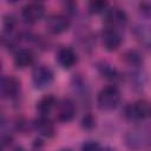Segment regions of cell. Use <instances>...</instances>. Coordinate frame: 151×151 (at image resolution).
Masks as SVG:
<instances>
[{"instance_id":"5bb4252c","label":"cell","mask_w":151,"mask_h":151,"mask_svg":"<svg viewBox=\"0 0 151 151\" xmlns=\"http://www.w3.org/2000/svg\"><path fill=\"white\" fill-rule=\"evenodd\" d=\"M133 34L143 46L151 50V27L146 25H138L133 28Z\"/></svg>"},{"instance_id":"30bf717a","label":"cell","mask_w":151,"mask_h":151,"mask_svg":"<svg viewBox=\"0 0 151 151\" xmlns=\"http://www.w3.org/2000/svg\"><path fill=\"white\" fill-rule=\"evenodd\" d=\"M101 42L105 50L116 51L122 45V37L116 28L106 27L101 32Z\"/></svg>"},{"instance_id":"5b68a950","label":"cell","mask_w":151,"mask_h":151,"mask_svg":"<svg viewBox=\"0 0 151 151\" xmlns=\"http://www.w3.org/2000/svg\"><path fill=\"white\" fill-rule=\"evenodd\" d=\"M45 14V6L41 2L26 4L21 9V17L28 24H35L42 19Z\"/></svg>"},{"instance_id":"9a60e30c","label":"cell","mask_w":151,"mask_h":151,"mask_svg":"<svg viewBox=\"0 0 151 151\" xmlns=\"http://www.w3.org/2000/svg\"><path fill=\"white\" fill-rule=\"evenodd\" d=\"M57 105V99L52 94H46L42 98H40L37 101V111L40 113V116H47L52 109Z\"/></svg>"},{"instance_id":"7c38bea8","label":"cell","mask_w":151,"mask_h":151,"mask_svg":"<svg viewBox=\"0 0 151 151\" xmlns=\"http://www.w3.org/2000/svg\"><path fill=\"white\" fill-rule=\"evenodd\" d=\"M34 130L42 137L50 138L54 134V124L47 116H40L38 117L33 123Z\"/></svg>"},{"instance_id":"7a4b0ae2","label":"cell","mask_w":151,"mask_h":151,"mask_svg":"<svg viewBox=\"0 0 151 151\" xmlns=\"http://www.w3.org/2000/svg\"><path fill=\"white\" fill-rule=\"evenodd\" d=\"M120 101V92L113 86H105L101 88L97 96V105L101 111H112L114 110Z\"/></svg>"},{"instance_id":"2e32d148","label":"cell","mask_w":151,"mask_h":151,"mask_svg":"<svg viewBox=\"0 0 151 151\" xmlns=\"http://www.w3.org/2000/svg\"><path fill=\"white\" fill-rule=\"evenodd\" d=\"M123 60L131 67H139L143 64V55L137 50H129L124 53Z\"/></svg>"},{"instance_id":"4fadbf2b","label":"cell","mask_w":151,"mask_h":151,"mask_svg":"<svg viewBox=\"0 0 151 151\" xmlns=\"http://www.w3.org/2000/svg\"><path fill=\"white\" fill-rule=\"evenodd\" d=\"M14 65L18 68H25L29 66L34 60V54L29 48H19L14 54Z\"/></svg>"},{"instance_id":"277c9868","label":"cell","mask_w":151,"mask_h":151,"mask_svg":"<svg viewBox=\"0 0 151 151\" xmlns=\"http://www.w3.org/2000/svg\"><path fill=\"white\" fill-rule=\"evenodd\" d=\"M53 71L46 65H38L32 71V83L35 88L42 90L53 83Z\"/></svg>"},{"instance_id":"8fae6325","label":"cell","mask_w":151,"mask_h":151,"mask_svg":"<svg viewBox=\"0 0 151 151\" xmlns=\"http://www.w3.org/2000/svg\"><path fill=\"white\" fill-rule=\"evenodd\" d=\"M55 59L63 68H71L77 63V54L71 47H61L58 50Z\"/></svg>"},{"instance_id":"8992f818","label":"cell","mask_w":151,"mask_h":151,"mask_svg":"<svg viewBox=\"0 0 151 151\" xmlns=\"http://www.w3.org/2000/svg\"><path fill=\"white\" fill-rule=\"evenodd\" d=\"M70 27V20L63 14H52L46 20V29L51 34H61Z\"/></svg>"},{"instance_id":"d6986e66","label":"cell","mask_w":151,"mask_h":151,"mask_svg":"<svg viewBox=\"0 0 151 151\" xmlns=\"http://www.w3.org/2000/svg\"><path fill=\"white\" fill-rule=\"evenodd\" d=\"M2 24H4L5 32H12V31H13V28L15 27V25H17L15 17H14V15H12V14H6V15H4Z\"/></svg>"},{"instance_id":"6da1fadb","label":"cell","mask_w":151,"mask_h":151,"mask_svg":"<svg viewBox=\"0 0 151 151\" xmlns=\"http://www.w3.org/2000/svg\"><path fill=\"white\" fill-rule=\"evenodd\" d=\"M125 145L131 150H139L145 147L151 142V132L146 127L137 126L129 130L124 136Z\"/></svg>"},{"instance_id":"ba28073f","label":"cell","mask_w":151,"mask_h":151,"mask_svg":"<svg viewBox=\"0 0 151 151\" xmlns=\"http://www.w3.org/2000/svg\"><path fill=\"white\" fill-rule=\"evenodd\" d=\"M1 94L6 99H15L20 93V81L13 76H5L1 79Z\"/></svg>"},{"instance_id":"ffe728a7","label":"cell","mask_w":151,"mask_h":151,"mask_svg":"<svg viewBox=\"0 0 151 151\" xmlns=\"http://www.w3.org/2000/svg\"><path fill=\"white\" fill-rule=\"evenodd\" d=\"M81 126L84 129H86V130L93 129L96 126V119H94V117L92 114H90V113H86L83 117V119H81Z\"/></svg>"},{"instance_id":"e0dca14e","label":"cell","mask_w":151,"mask_h":151,"mask_svg":"<svg viewBox=\"0 0 151 151\" xmlns=\"http://www.w3.org/2000/svg\"><path fill=\"white\" fill-rule=\"evenodd\" d=\"M97 70H98V72H99L104 78H106V79L113 80V79H116V78L118 77L117 70H116L111 64H109V63H106V61H100V63H98V64H97Z\"/></svg>"},{"instance_id":"cb8c5ba5","label":"cell","mask_w":151,"mask_h":151,"mask_svg":"<svg viewBox=\"0 0 151 151\" xmlns=\"http://www.w3.org/2000/svg\"><path fill=\"white\" fill-rule=\"evenodd\" d=\"M60 151H71L70 149H63V150H60Z\"/></svg>"},{"instance_id":"44dd1931","label":"cell","mask_w":151,"mask_h":151,"mask_svg":"<svg viewBox=\"0 0 151 151\" xmlns=\"http://www.w3.org/2000/svg\"><path fill=\"white\" fill-rule=\"evenodd\" d=\"M81 151H103L100 144L96 140H87L83 144Z\"/></svg>"},{"instance_id":"7402d4cb","label":"cell","mask_w":151,"mask_h":151,"mask_svg":"<svg viewBox=\"0 0 151 151\" xmlns=\"http://www.w3.org/2000/svg\"><path fill=\"white\" fill-rule=\"evenodd\" d=\"M139 8H140V12L143 13V14H145V15H151V4H149V2H143V4H140V6H139Z\"/></svg>"},{"instance_id":"52a82bcc","label":"cell","mask_w":151,"mask_h":151,"mask_svg":"<svg viewBox=\"0 0 151 151\" xmlns=\"http://www.w3.org/2000/svg\"><path fill=\"white\" fill-rule=\"evenodd\" d=\"M105 24L110 28H117L125 26L127 24V14L125 13L124 9L119 7H112L109 8L105 12Z\"/></svg>"},{"instance_id":"ac0fdd59","label":"cell","mask_w":151,"mask_h":151,"mask_svg":"<svg viewBox=\"0 0 151 151\" xmlns=\"http://www.w3.org/2000/svg\"><path fill=\"white\" fill-rule=\"evenodd\" d=\"M107 6H109L107 1H103V0L91 1L88 4V12L91 14H100V13L107 11Z\"/></svg>"},{"instance_id":"603a6c76","label":"cell","mask_w":151,"mask_h":151,"mask_svg":"<svg viewBox=\"0 0 151 151\" xmlns=\"http://www.w3.org/2000/svg\"><path fill=\"white\" fill-rule=\"evenodd\" d=\"M65 11L67 13H71V14H74L77 12V5L74 2H66L65 4Z\"/></svg>"},{"instance_id":"3957f363","label":"cell","mask_w":151,"mask_h":151,"mask_svg":"<svg viewBox=\"0 0 151 151\" xmlns=\"http://www.w3.org/2000/svg\"><path fill=\"white\" fill-rule=\"evenodd\" d=\"M124 116L131 122H138L151 116V105L146 100H138L124 107Z\"/></svg>"},{"instance_id":"9c48e42d","label":"cell","mask_w":151,"mask_h":151,"mask_svg":"<svg viewBox=\"0 0 151 151\" xmlns=\"http://www.w3.org/2000/svg\"><path fill=\"white\" fill-rule=\"evenodd\" d=\"M76 116V105L70 98H64L57 106V119L61 123L71 122Z\"/></svg>"}]
</instances>
